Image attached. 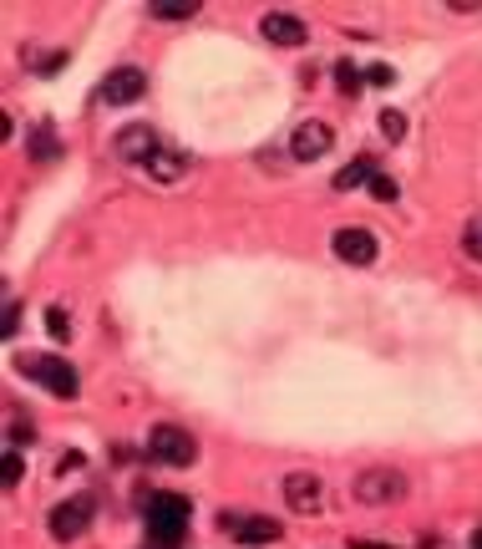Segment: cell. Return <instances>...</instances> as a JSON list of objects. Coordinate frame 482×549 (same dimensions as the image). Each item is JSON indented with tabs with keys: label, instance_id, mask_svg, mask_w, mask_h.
<instances>
[{
	"label": "cell",
	"instance_id": "cell-1",
	"mask_svg": "<svg viewBox=\"0 0 482 549\" xmlns=\"http://www.w3.org/2000/svg\"><path fill=\"white\" fill-rule=\"evenodd\" d=\"M183 529H188V499H178V493H153V499H148V534H153V545L178 549Z\"/></svg>",
	"mask_w": 482,
	"mask_h": 549
},
{
	"label": "cell",
	"instance_id": "cell-2",
	"mask_svg": "<svg viewBox=\"0 0 482 549\" xmlns=\"http://www.w3.org/2000/svg\"><path fill=\"white\" fill-rule=\"evenodd\" d=\"M16 372L21 377H31L36 387H47L51 397H77L81 392L77 366L62 361V356H16Z\"/></svg>",
	"mask_w": 482,
	"mask_h": 549
},
{
	"label": "cell",
	"instance_id": "cell-3",
	"mask_svg": "<svg viewBox=\"0 0 482 549\" xmlns=\"http://www.w3.org/2000/svg\"><path fill=\"white\" fill-rule=\"evenodd\" d=\"M148 453H153L157 463H168V468H188V463L199 458V442H193V433H188V427L157 423L153 433H148Z\"/></svg>",
	"mask_w": 482,
	"mask_h": 549
},
{
	"label": "cell",
	"instance_id": "cell-4",
	"mask_svg": "<svg viewBox=\"0 0 482 549\" xmlns=\"http://www.w3.org/2000/svg\"><path fill=\"white\" fill-rule=\"evenodd\" d=\"M87 524H92V499H87V493H77V499H62L56 509H51V519H47L51 539H62V545L81 539V534H87Z\"/></svg>",
	"mask_w": 482,
	"mask_h": 549
},
{
	"label": "cell",
	"instance_id": "cell-5",
	"mask_svg": "<svg viewBox=\"0 0 482 549\" xmlns=\"http://www.w3.org/2000/svg\"><path fill=\"white\" fill-rule=\"evenodd\" d=\"M142 92H148V77H142L138 66H117V72H107V77H102L97 102H102V107H127V102H138Z\"/></svg>",
	"mask_w": 482,
	"mask_h": 549
},
{
	"label": "cell",
	"instance_id": "cell-6",
	"mask_svg": "<svg viewBox=\"0 0 482 549\" xmlns=\"http://www.w3.org/2000/svg\"><path fill=\"white\" fill-rule=\"evenodd\" d=\"M330 250L341 265H376V235L371 229H360V224H345L330 235Z\"/></svg>",
	"mask_w": 482,
	"mask_h": 549
},
{
	"label": "cell",
	"instance_id": "cell-7",
	"mask_svg": "<svg viewBox=\"0 0 482 549\" xmlns=\"http://www.w3.org/2000/svg\"><path fill=\"white\" fill-rule=\"evenodd\" d=\"M284 503H290L295 514H320V509H326V484L305 468L284 473Z\"/></svg>",
	"mask_w": 482,
	"mask_h": 549
},
{
	"label": "cell",
	"instance_id": "cell-8",
	"mask_svg": "<svg viewBox=\"0 0 482 549\" xmlns=\"http://www.w3.org/2000/svg\"><path fill=\"white\" fill-rule=\"evenodd\" d=\"M406 493V478L396 468H366L356 478V499L360 503H396Z\"/></svg>",
	"mask_w": 482,
	"mask_h": 549
},
{
	"label": "cell",
	"instance_id": "cell-9",
	"mask_svg": "<svg viewBox=\"0 0 482 549\" xmlns=\"http://www.w3.org/2000/svg\"><path fill=\"white\" fill-rule=\"evenodd\" d=\"M218 529L233 534L239 545H275L280 539V524L259 519V514H218Z\"/></svg>",
	"mask_w": 482,
	"mask_h": 549
},
{
	"label": "cell",
	"instance_id": "cell-10",
	"mask_svg": "<svg viewBox=\"0 0 482 549\" xmlns=\"http://www.w3.org/2000/svg\"><path fill=\"white\" fill-rule=\"evenodd\" d=\"M259 31H265V41H275V47H305V36H310L295 11H269V16L259 21Z\"/></svg>",
	"mask_w": 482,
	"mask_h": 549
},
{
	"label": "cell",
	"instance_id": "cell-11",
	"mask_svg": "<svg viewBox=\"0 0 482 549\" xmlns=\"http://www.w3.org/2000/svg\"><path fill=\"white\" fill-rule=\"evenodd\" d=\"M330 142H335V133H330V123H300L295 127V142H290V153L300 158V163H310V158H326Z\"/></svg>",
	"mask_w": 482,
	"mask_h": 549
},
{
	"label": "cell",
	"instance_id": "cell-12",
	"mask_svg": "<svg viewBox=\"0 0 482 549\" xmlns=\"http://www.w3.org/2000/svg\"><path fill=\"white\" fill-rule=\"evenodd\" d=\"M157 148H163V142H157L153 127H123V133H117V153H123L127 163H142V168H148Z\"/></svg>",
	"mask_w": 482,
	"mask_h": 549
},
{
	"label": "cell",
	"instance_id": "cell-13",
	"mask_svg": "<svg viewBox=\"0 0 482 549\" xmlns=\"http://www.w3.org/2000/svg\"><path fill=\"white\" fill-rule=\"evenodd\" d=\"M148 16L153 21H193L199 16V0H153Z\"/></svg>",
	"mask_w": 482,
	"mask_h": 549
},
{
	"label": "cell",
	"instance_id": "cell-14",
	"mask_svg": "<svg viewBox=\"0 0 482 549\" xmlns=\"http://www.w3.org/2000/svg\"><path fill=\"white\" fill-rule=\"evenodd\" d=\"M148 173H153L157 184H178V178H183V158L168 153V148H157L153 163H148Z\"/></svg>",
	"mask_w": 482,
	"mask_h": 549
},
{
	"label": "cell",
	"instance_id": "cell-15",
	"mask_svg": "<svg viewBox=\"0 0 482 549\" xmlns=\"http://www.w3.org/2000/svg\"><path fill=\"white\" fill-rule=\"evenodd\" d=\"M371 178H376V163L371 158H356L351 168L335 173V189H360V184H371Z\"/></svg>",
	"mask_w": 482,
	"mask_h": 549
},
{
	"label": "cell",
	"instance_id": "cell-16",
	"mask_svg": "<svg viewBox=\"0 0 482 549\" xmlns=\"http://www.w3.org/2000/svg\"><path fill=\"white\" fill-rule=\"evenodd\" d=\"M335 87H341L345 97H356L360 87H366V77L356 72V62H341V66H335Z\"/></svg>",
	"mask_w": 482,
	"mask_h": 549
},
{
	"label": "cell",
	"instance_id": "cell-17",
	"mask_svg": "<svg viewBox=\"0 0 482 549\" xmlns=\"http://www.w3.org/2000/svg\"><path fill=\"white\" fill-rule=\"evenodd\" d=\"M31 153H36V158H56V153H62V148H56V133H51L47 123L31 133Z\"/></svg>",
	"mask_w": 482,
	"mask_h": 549
},
{
	"label": "cell",
	"instance_id": "cell-18",
	"mask_svg": "<svg viewBox=\"0 0 482 549\" xmlns=\"http://www.w3.org/2000/svg\"><path fill=\"white\" fill-rule=\"evenodd\" d=\"M47 330H51V341H66V336H72V321H66L62 305H47Z\"/></svg>",
	"mask_w": 482,
	"mask_h": 549
},
{
	"label": "cell",
	"instance_id": "cell-19",
	"mask_svg": "<svg viewBox=\"0 0 482 549\" xmlns=\"http://www.w3.org/2000/svg\"><path fill=\"white\" fill-rule=\"evenodd\" d=\"M396 193H402V189H396V178H386V173H376V178H371V199H381V204H391Z\"/></svg>",
	"mask_w": 482,
	"mask_h": 549
},
{
	"label": "cell",
	"instance_id": "cell-20",
	"mask_svg": "<svg viewBox=\"0 0 482 549\" xmlns=\"http://www.w3.org/2000/svg\"><path fill=\"white\" fill-rule=\"evenodd\" d=\"M381 133H386V138L396 142V138H402V133H406V117H402V112H396V107H386V112H381Z\"/></svg>",
	"mask_w": 482,
	"mask_h": 549
},
{
	"label": "cell",
	"instance_id": "cell-21",
	"mask_svg": "<svg viewBox=\"0 0 482 549\" xmlns=\"http://www.w3.org/2000/svg\"><path fill=\"white\" fill-rule=\"evenodd\" d=\"M462 244H467V254H472V260H482V219H472V224H467Z\"/></svg>",
	"mask_w": 482,
	"mask_h": 549
},
{
	"label": "cell",
	"instance_id": "cell-22",
	"mask_svg": "<svg viewBox=\"0 0 482 549\" xmlns=\"http://www.w3.org/2000/svg\"><path fill=\"white\" fill-rule=\"evenodd\" d=\"M16 478H21V453L11 448V453H5V484H16Z\"/></svg>",
	"mask_w": 482,
	"mask_h": 549
},
{
	"label": "cell",
	"instance_id": "cell-23",
	"mask_svg": "<svg viewBox=\"0 0 482 549\" xmlns=\"http://www.w3.org/2000/svg\"><path fill=\"white\" fill-rule=\"evenodd\" d=\"M366 81H371V87H386V81H391V66H371V72H366Z\"/></svg>",
	"mask_w": 482,
	"mask_h": 549
},
{
	"label": "cell",
	"instance_id": "cell-24",
	"mask_svg": "<svg viewBox=\"0 0 482 549\" xmlns=\"http://www.w3.org/2000/svg\"><path fill=\"white\" fill-rule=\"evenodd\" d=\"M16 321H21V311H16V300H5V336H16Z\"/></svg>",
	"mask_w": 482,
	"mask_h": 549
},
{
	"label": "cell",
	"instance_id": "cell-25",
	"mask_svg": "<svg viewBox=\"0 0 482 549\" xmlns=\"http://www.w3.org/2000/svg\"><path fill=\"white\" fill-rule=\"evenodd\" d=\"M351 549H391V545H376V539H356Z\"/></svg>",
	"mask_w": 482,
	"mask_h": 549
},
{
	"label": "cell",
	"instance_id": "cell-26",
	"mask_svg": "<svg viewBox=\"0 0 482 549\" xmlns=\"http://www.w3.org/2000/svg\"><path fill=\"white\" fill-rule=\"evenodd\" d=\"M472 549H482V529H478V534H472Z\"/></svg>",
	"mask_w": 482,
	"mask_h": 549
}]
</instances>
